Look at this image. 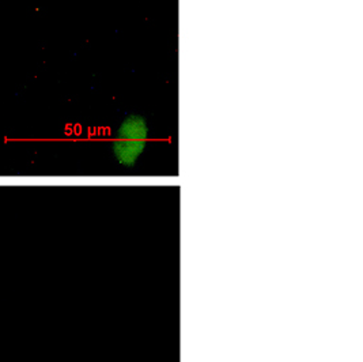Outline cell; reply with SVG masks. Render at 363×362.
Wrapping results in <instances>:
<instances>
[{
	"label": "cell",
	"mask_w": 363,
	"mask_h": 362,
	"mask_svg": "<svg viewBox=\"0 0 363 362\" xmlns=\"http://www.w3.org/2000/svg\"><path fill=\"white\" fill-rule=\"evenodd\" d=\"M147 126L143 119L139 117H131L127 119L123 126L120 127L118 139L120 141H142L147 139Z\"/></svg>",
	"instance_id": "6da1fadb"
}]
</instances>
